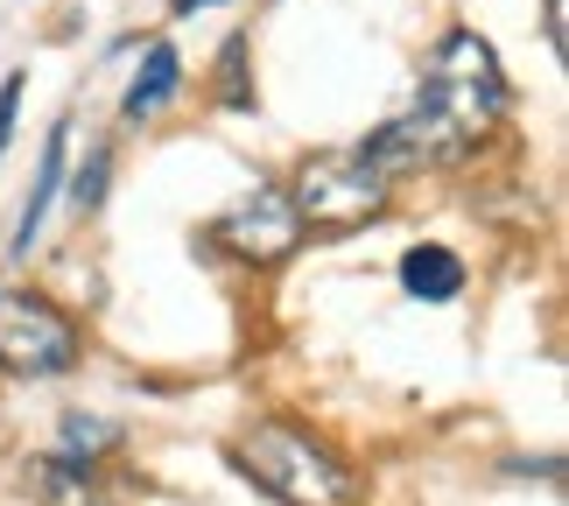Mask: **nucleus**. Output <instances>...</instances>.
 Instances as JSON below:
<instances>
[{
    "label": "nucleus",
    "mask_w": 569,
    "mask_h": 506,
    "mask_svg": "<svg viewBox=\"0 0 569 506\" xmlns=\"http://www.w3.org/2000/svg\"><path fill=\"white\" fill-rule=\"evenodd\" d=\"M21 478H29V493L42 506H106V478L99 465H78V457H57V450H42L21 465Z\"/></svg>",
    "instance_id": "obj_9"
},
{
    "label": "nucleus",
    "mask_w": 569,
    "mask_h": 506,
    "mask_svg": "<svg viewBox=\"0 0 569 506\" xmlns=\"http://www.w3.org/2000/svg\"><path fill=\"white\" fill-rule=\"evenodd\" d=\"M387 197H393V183L359 148H317V156H302L296 183H289V205L302 218V232H331V239L387 218Z\"/></svg>",
    "instance_id": "obj_3"
},
{
    "label": "nucleus",
    "mask_w": 569,
    "mask_h": 506,
    "mask_svg": "<svg viewBox=\"0 0 569 506\" xmlns=\"http://www.w3.org/2000/svg\"><path fill=\"white\" fill-rule=\"evenodd\" d=\"M253 42L247 36H226V50H218V106H232V113H253V71H247Z\"/></svg>",
    "instance_id": "obj_11"
},
{
    "label": "nucleus",
    "mask_w": 569,
    "mask_h": 506,
    "mask_svg": "<svg viewBox=\"0 0 569 506\" xmlns=\"http://www.w3.org/2000/svg\"><path fill=\"white\" fill-rule=\"evenodd\" d=\"M204 247L239 260V268H281V260L302 247V218H296L281 183H253L239 205H226L204 226Z\"/></svg>",
    "instance_id": "obj_5"
},
{
    "label": "nucleus",
    "mask_w": 569,
    "mask_h": 506,
    "mask_svg": "<svg viewBox=\"0 0 569 506\" xmlns=\"http://www.w3.org/2000/svg\"><path fill=\"white\" fill-rule=\"evenodd\" d=\"M127 444L120 423H106V415H63L57 423V457H78V465H99V457H113Z\"/></svg>",
    "instance_id": "obj_10"
},
{
    "label": "nucleus",
    "mask_w": 569,
    "mask_h": 506,
    "mask_svg": "<svg viewBox=\"0 0 569 506\" xmlns=\"http://www.w3.org/2000/svg\"><path fill=\"white\" fill-rule=\"evenodd\" d=\"M197 8H218V0H169V14H197Z\"/></svg>",
    "instance_id": "obj_15"
},
{
    "label": "nucleus",
    "mask_w": 569,
    "mask_h": 506,
    "mask_svg": "<svg viewBox=\"0 0 569 506\" xmlns=\"http://www.w3.org/2000/svg\"><path fill=\"white\" fill-rule=\"evenodd\" d=\"M78 359H84V338L63 317V302L36 289H0V373L8 380H63Z\"/></svg>",
    "instance_id": "obj_4"
},
{
    "label": "nucleus",
    "mask_w": 569,
    "mask_h": 506,
    "mask_svg": "<svg viewBox=\"0 0 569 506\" xmlns=\"http://www.w3.org/2000/svg\"><path fill=\"white\" fill-rule=\"evenodd\" d=\"M21 85H29V78H21V71H8V78H0V156H8V141H14V113H21Z\"/></svg>",
    "instance_id": "obj_13"
},
{
    "label": "nucleus",
    "mask_w": 569,
    "mask_h": 506,
    "mask_svg": "<svg viewBox=\"0 0 569 506\" xmlns=\"http://www.w3.org/2000/svg\"><path fill=\"white\" fill-rule=\"evenodd\" d=\"M393 281H401V296L408 302H457L465 296V281H471V268H465V254H450V247H408L401 254V268H393Z\"/></svg>",
    "instance_id": "obj_8"
},
{
    "label": "nucleus",
    "mask_w": 569,
    "mask_h": 506,
    "mask_svg": "<svg viewBox=\"0 0 569 506\" xmlns=\"http://www.w3.org/2000/svg\"><path fill=\"white\" fill-rule=\"evenodd\" d=\"M106 183H113V148H92V156H84V169L71 176V211H78V218H99Z\"/></svg>",
    "instance_id": "obj_12"
},
{
    "label": "nucleus",
    "mask_w": 569,
    "mask_h": 506,
    "mask_svg": "<svg viewBox=\"0 0 569 506\" xmlns=\"http://www.w3.org/2000/svg\"><path fill=\"white\" fill-rule=\"evenodd\" d=\"M63 148H71V120H57V127H50V141H42L36 183H29V197H21V218H14V260H29V254H36V239H42V218H50L57 190H63Z\"/></svg>",
    "instance_id": "obj_6"
},
{
    "label": "nucleus",
    "mask_w": 569,
    "mask_h": 506,
    "mask_svg": "<svg viewBox=\"0 0 569 506\" xmlns=\"http://www.w3.org/2000/svg\"><path fill=\"white\" fill-rule=\"evenodd\" d=\"M513 113V85L499 71V50L478 29H443L422 57L415 78V106L380 120L366 141H352L387 183L401 176H436V169H465L492 148V135Z\"/></svg>",
    "instance_id": "obj_1"
},
{
    "label": "nucleus",
    "mask_w": 569,
    "mask_h": 506,
    "mask_svg": "<svg viewBox=\"0 0 569 506\" xmlns=\"http://www.w3.org/2000/svg\"><path fill=\"white\" fill-rule=\"evenodd\" d=\"M177 92H183V57H177V42H148V50H141V71H134V85H127V99H120V120H127V127H148Z\"/></svg>",
    "instance_id": "obj_7"
},
{
    "label": "nucleus",
    "mask_w": 569,
    "mask_h": 506,
    "mask_svg": "<svg viewBox=\"0 0 569 506\" xmlns=\"http://www.w3.org/2000/svg\"><path fill=\"white\" fill-rule=\"evenodd\" d=\"M232 472L274 506H359V472L338 444L302 429L296 415H260L253 429L232 436Z\"/></svg>",
    "instance_id": "obj_2"
},
{
    "label": "nucleus",
    "mask_w": 569,
    "mask_h": 506,
    "mask_svg": "<svg viewBox=\"0 0 569 506\" xmlns=\"http://www.w3.org/2000/svg\"><path fill=\"white\" fill-rule=\"evenodd\" d=\"M562 42H569V29H562V0H549V50L562 57Z\"/></svg>",
    "instance_id": "obj_14"
}]
</instances>
